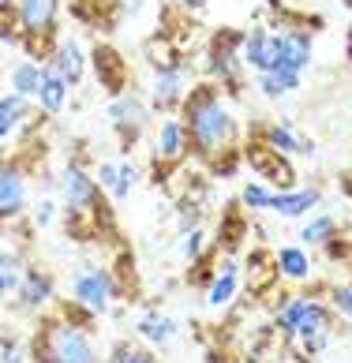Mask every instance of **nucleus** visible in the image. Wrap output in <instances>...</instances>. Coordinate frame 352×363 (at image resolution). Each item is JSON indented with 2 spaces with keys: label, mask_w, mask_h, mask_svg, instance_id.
Segmentation results:
<instances>
[{
  "label": "nucleus",
  "mask_w": 352,
  "mask_h": 363,
  "mask_svg": "<svg viewBox=\"0 0 352 363\" xmlns=\"http://www.w3.org/2000/svg\"><path fill=\"white\" fill-rule=\"evenodd\" d=\"M307 333H330V311L315 300H307L300 322H296V333L292 337H307Z\"/></svg>",
  "instance_id": "a878e982"
},
{
  "label": "nucleus",
  "mask_w": 352,
  "mask_h": 363,
  "mask_svg": "<svg viewBox=\"0 0 352 363\" xmlns=\"http://www.w3.org/2000/svg\"><path fill=\"white\" fill-rule=\"evenodd\" d=\"M90 64H94V75H98L101 90H109L113 98H116V94H124V86H128V60L120 57L113 45H94Z\"/></svg>",
  "instance_id": "4468645a"
},
{
  "label": "nucleus",
  "mask_w": 352,
  "mask_h": 363,
  "mask_svg": "<svg viewBox=\"0 0 352 363\" xmlns=\"http://www.w3.org/2000/svg\"><path fill=\"white\" fill-rule=\"evenodd\" d=\"M330 303H334V311H341V315H348L352 318V289H330Z\"/></svg>",
  "instance_id": "c9c22d12"
},
{
  "label": "nucleus",
  "mask_w": 352,
  "mask_h": 363,
  "mask_svg": "<svg viewBox=\"0 0 352 363\" xmlns=\"http://www.w3.org/2000/svg\"><path fill=\"white\" fill-rule=\"evenodd\" d=\"M210 247V240H207V233L195 225V228H187V233H180V244H176V255H180L184 262H195L202 251Z\"/></svg>",
  "instance_id": "c85d7f7f"
},
{
  "label": "nucleus",
  "mask_w": 352,
  "mask_h": 363,
  "mask_svg": "<svg viewBox=\"0 0 352 363\" xmlns=\"http://www.w3.org/2000/svg\"><path fill=\"white\" fill-rule=\"evenodd\" d=\"M311 60V38L304 30H289L281 34V52H277V68H289V72H304Z\"/></svg>",
  "instance_id": "f3484780"
},
{
  "label": "nucleus",
  "mask_w": 352,
  "mask_h": 363,
  "mask_svg": "<svg viewBox=\"0 0 352 363\" xmlns=\"http://www.w3.org/2000/svg\"><path fill=\"white\" fill-rule=\"evenodd\" d=\"M259 90L266 94V98H281V94H292V90H300V72H289V68L259 72Z\"/></svg>",
  "instance_id": "393cba45"
},
{
  "label": "nucleus",
  "mask_w": 352,
  "mask_h": 363,
  "mask_svg": "<svg viewBox=\"0 0 352 363\" xmlns=\"http://www.w3.org/2000/svg\"><path fill=\"white\" fill-rule=\"evenodd\" d=\"M16 296H19L23 311H34L38 315V311H45V307L57 300V277H53L49 270H42V266L26 262L19 285H16Z\"/></svg>",
  "instance_id": "9d476101"
},
{
  "label": "nucleus",
  "mask_w": 352,
  "mask_h": 363,
  "mask_svg": "<svg viewBox=\"0 0 352 363\" xmlns=\"http://www.w3.org/2000/svg\"><path fill=\"white\" fill-rule=\"evenodd\" d=\"M19 26V42L34 45L38 38H57V19H60V0H11Z\"/></svg>",
  "instance_id": "423d86ee"
},
{
  "label": "nucleus",
  "mask_w": 352,
  "mask_h": 363,
  "mask_svg": "<svg viewBox=\"0 0 352 363\" xmlns=\"http://www.w3.org/2000/svg\"><path fill=\"white\" fill-rule=\"evenodd\" d=\"M240 206L243 210H266L270 206V187L248 180V184H243V191H240Z\"/></svg>",
  "instance_id": "473e14b6"
},
{
  "label": "nucleus",
  "mask_w": 352,
  "mask_h": 363,
  "mask_svg": "<svg viewBox=\"0 0 352 363\" xmlns=\"http://www.w3.org/2000/svg\"><path fill=\"white\" fill-rule=\"evenodd\" d=\"M348 57H352V38H348Z\"/></svg>",
  "instance_id": "a19ab883"
},
{
  "label": "nucleus",
  "mask_w": 352,
  "mask_h": 363,
  "mask_svg": "<svg viewBox=\"0 0 352 363\" xmlns=\"http://www.w3.org/2000/svg\"><path fill=\"white\" fill-rule=\"evenodd\" d=\"M135 333L146 341V345H158V348H165L176 333H180V322L176 318H169V315H158V311H150V315H143L139 322H135Z\"/></svg>",
  "instance_id": "a211bd4d"
},
{
  "label": "nucleus",
  "mask_w": 352,
  "mask_h": 363,
  "mask_svg": "<svg viewBox=\"0 0 352 363\" xmlns=\"http://www.w3.org/2000/svg\"><path fill=\"white\" fill-rule=\"evenodd\" d=\"M240 154H243V161H248V169H251V172H259L263 180L277 184L281 191H292L296 172H292V165H289V157H285V154L270 150L266 143H248Z\"/></svg>",
  "instance_id": "1a4fd4ad"
},
{
  "label": "nucleus",
  "mask_w": 352,
  "mask_h": 363,
  "mask_svg": "<svg viewBox=\"0 0 352 363\" xmlns=\"http://www.w3.org/2000/svg\"><path fill=\"white\" fill-rule=\"evenodd\" d=\"M236 292H240V266H236V259H225L218 266V274H214V281L207 285V303L214 311H221V307L236 300Z\"/></svg>",
  "instance_id": "2eb2a0df"
},
{
  "label": "nucleus",
  "mask_w": 352,
  "mask_h": 363,
  "mask_svg": "<svg viewBox=\"0 0 352 363\" xmlns=\"http://www.w3.org/2000/svg\"><path fill=\"white\" fill-rule=\"evenodd\" d=\"M240 45H243V30H233V26H221V30L210 38L207 75H210L218 86H236V79H240V72H243Z\"/></svg>",
  "instance_id": "39448f33"
},
{
  "label": "nucleus",
  "mask_w": 352,
  "mask_h": 363,
  "mask_svg": "<svg viewBox=\"0 0 352 363\" xmlns=\"http://www.w3.org/2000/svg\"><path fill=\"white\" fill-rule=\"evenodd\" d=\"M154 184H165L169 172H176L187 161V135H184V124L180 116H165L154 135Z\"/></svg>",
  "instance_id": "0eeeda50"
},
{
  "label": "nucleus",
  "mask_w": 352,
  "mask_h": 363,
  "mask_svg": "<svg viewBox=\"0 0 352 363\" xmlns=\"http://www.w3.org/2000/svg\"><path fill=\"white\" fill-rule=\"evenodd\" d=\"M319 187H300V191H270V206L266 210H274L281 213V218H304L307 210H315L319 206Z\"/></svg>",
  "instance_id": "dca6fc26"
},
{
  "label": "nucleus",
  "mask_w": 352,
  "mask_h": 363,
  "mask_svg": "<svg viewBox=\"0 0 352 363\" xmlns=\"http://www.w3.org/2000/svg\"><path fill=\"white\" fill-rule=\"evenodd\" d=\"M11 289H8V281H4V274H0V296H8Z\"/></svg>",
  "instance_id": "ea45409f"
},
{
  "label": "nucleus",
  "mask_w": 352,
  "mask_h": 363,
  "mask_svg": "<svg viewBox=\"0 0 352 363\" xmlns=\"http://www.w3.org/2000/svg\"><path fill=\"white\" fill-rule=\"evenodd\" d=\"M334 233H337V221L330 218V213H322V218H311V221L300 228V240L311 247V244H326Z\"/></svg>",
  "instance_id": "c756f323"
},
{
  "label": "nucleus",
  "mask_w": 352,
  "mask_h": 363,
  "mask_svg": "<svg viewBox=\"0 0 352 363\" xmlns=\"http://www.w3.org/2000/svg\"><path fill=\"white\" fill-rule=\"evenodd\" d=\"M180 124L187 135V154L195 161H210L214 154L236 146V116L225 109L221 94L214 83H202L195 90H187V98L180 105Z\"/></svg>",
  "instance_id": "f257e3e1"
},
{
  "label": "nucleus",
  "mask_w": 352,
  "mask_h": 363,
  "mask_svg": "<svg viewBox=\"0 0 352 363\" xmlns=\"http://www.w3.org/2000/svg\"><path fill=\"white\" fill-rule=\"evenodd\" d=\"M67 94H72V86H67L53 68H45V75H42V90H38V98H34V101L42 105V113H45V116H57L64 105H67Z\"/></svg>",
  "instance_id": "5701e85b"
},
{
  "label": "nucleus",
  "mask_w": 352,
  "mask_h": 363,
  "mask_svg": "<svg viewBox=\"0 0 352 363\" xmlns=\"http://www.w3.org/2000/svg\"><path fill=\"white\" fill-rule=\"evenodd\" d=\"M139 8H143V0H128V4H124V11H128V16H135Z\"/></svg>",
  "instance_id": "58836bf2"
},
{
  "label": "nucleus",
  "mask_w": 352,
  "mask_h": 363,
  "mask_svg": "<svg viewBox=\"0 0 352 363\" xmlns=\"http://www.w3.org/2000/svg\"><path fill=\"white\" fill-rule=\"evenodd\" d=\"M274 270L281 277H289V281H307L315 266H311V255L304 247L285 244V247H277V255H274Z\"/></svg>",
  "instance_id": "aec40b11"
},
{
  "label": "nucleus",
  "mask_w": 352,
  "mask_h": 363,
  "mask_svg": "<svg viewBox=\"0 0 352 363\" xmlns=\"http://www.w3.org/2000/svg\"><path fill=\"white\" fill-rule=\"evenodd\" d=\"M26 172L16 157H0V228L23 221L26 213Z\"/></svg>",
  "instance_id": "6e6552de"
},
{
  "label": "nucleus",
  "mask_w": 352,
  "mask_h": 363,
  "mask_svg": "<svg viewBox=\"0 0 352 363\" xmlns=\"http://www.w3.org/2000/svg\"><path fill=\"white\" fill-rule=\"evenodd\" d=\"M0 363H23V348L16 345V341H4V352H0Z\"/></svg>",
  "instance_id": "e433bc0d"
},
{
  "label": "nucleus",
  "mask_w": 352,
  "mask_h": 363,
  "mask_svg": "<svg viewBox=\"0 0 352 363\" xmlns=\"http://www.w3.org/2000/svg\"><path fill=\"white\" fill-rule=\"evenodd\" d=\"M53 218H57V203H53L49 195H45V199H38L34 210H31V225H34V228H49Z\"/></svg>",
  "instance_id": "72a5a7b5"
},
{
  "label": "nucleus",
  "mask_w": 352,
  "mask_h": 363,
  "mask_svg": "<svg viewBox=\"0 0 352 363\" xmlns=\"http://www.w3.org/2000/svg\"><path fill=\"white\" fill-rule=\"evenodd\" d=\"M67 289H72V300L83 303L90 315H109V307L116 300V277L109 266H83V270H75L72 281H67Z\"/></svg>",
  "instance_id": "7ed1b4c3"
},
{
  "label": "nucleus",
  "mask_w": 352,
  "mask_h": 363,
  "mask_svg": "<svg viewBox=\"0 0 352 363\" xmlns=\"http://www.w3.org/2000/svg\"><path fill=\"white\" fill-rule=\"evenodd\" d=\"M105 363H158V356L135 341H116L109 348V356H105Z\"/></svg>",
  "instance_id": "bb28decb"
},
{
  "label": "nucleus",
  "mask_w": 352,
  "mask_h": 363,
  "mask_svg": "<svg viewBox=\"0 0 352 363\" xmlns=\"http://www.w3.org/2000/svg\"><path fill=\"white\" fill-rule=\"evenodd\" d=\"M105 120H109V128L116 131L120 139V150H131L135 143L143 139V131L150 128V109H146L143 98H135V94H116V98L109 101V109H105Z\"/></svg>",
  "instance_id": "20e7f679"
},
{
  "label": "nucleus",
  "mask_w": 352,
  "mask_h": 363,
  "mask_svg": "<svg viewBox=\"0 0 352 363\" xmlns=\"http://www.w3.org/2000/svg\"><path fill=\"white\" fill-rule=\"evenodd\" d=\"M240 161H243V154H240V146H229V150H221V154H214L207 165H210V172L218 180H229V177H236V169H240Z\"/></svg>",
  "instance_id": "2f4dec72"
},
{
  "label": "nucleus",
  "mask_w": 352,
  "mask_h": 363,
  "mask_svg": "<svg viewBox=\"0 0 352 363\" xmlns=\"http://www.w3.org/2000/svg\"><path fill=\"white\" fill-rule=\"evenodd\" d=\"M207 4H210V0H180V8H187V11H202Z\"/></svg>",
  "instance_id": "4c0bfd02"
},
{
  "label": "nucleus",
  "mask_w": 352,
  "mask_h": 363,
  "mask_svg": "<svg viewBox=\"0 0 352 363\" xmlns=\"http://www.w3.org/2000/svg\"><path fill=\"white\" fill-rule=\"evenodd\" d=\"M240 240H248V218H243L240 206H229L218 221V251L233 255L240 247Z\"/></svg>",
  "instance_id": "412c9836"
},
{
  "label": "nucleus",
  "mask_w": 352,
  "mask_h": 363,
  "mask_svg": "<svg viewBox=\"0 0 352 363\" xmlns=\"http://www.w3.org/2000/svg\"><path fill=\"white\" fill-rule=\"evenodd\" d=\"M31 359L34 363H101L90 333L83 326H72L60 315H42L31 337Z\"/></svg>",
  "instance_id": "f03ea898"
},
{
  "label": "nucleus",
  "mask_w": 352,
  "mask_h": 363,
  "mask_svg": "<svg viewBox=\"0 0 352 363\" xmlns=\"http://www.w3.org/2000/svg\"><path fill=\"white\" fill-rule=\"evenodd\" d=\"M202 203L195 195H180L176 199V228H180V233H187V228H195L199 221H202Z\"/></svg>",
  "instance_id": "7c9ffc66"
},
{
  "label": "nucleus",
  "mask_w": 352,
  "mask_h": 363,
  "mask_svg": "<svg viewBox=\"0 0 352 363\" xmlns=\"http://www.w3.org/2000/svg\"><path fill=\"white\" fill-rule=\"evenodd\" d=\"M94 180H98V187L105 195L113 191V184H116V161H98V172H94Z\"/></svg>",
  "instance_id": "f704fd0d"
},
{
  "label": "nucleus",
  "mask_w": 352,
  "mask_h": 363,
  "mask_svg": "<svg viewBox=\"0 0 352 363\" xmlns=\"http://www.w3.org/2000/svg\"><path fill=\"white\" fill-rule=\"evenodd\" d=\"M277 52H281V34L266 30V26L243 30V45H240V60H243V68L274 72V68H277Z\"/></svg>",
  "instance_id": "9b49d317"
},
{
  "label": "nucleus",
  "mask_w": 352,
  "mask_h": 363,
  "mask_svg": "<svg viewBox=\"0 0 352 363\" xmlns=\"http://www.w3.org/2000/svg\"><path fill=\"white\" fill-rule=\"evenodd\" d=\"M45 68L57 72L67 86H79V83H83V75H87V52H83V45H79L75 38H57Z\"/></svg>",
  "instance_id": "f8f14e48"
},
{
  "label": "nucleus",
  "mask_w": 352,
  "mask_h": 363,
  "mask_svg": "<svg viewBox=\"0 0 352 363\" xmlns=\"http://www.w3.org/2000/svg\"><path fill=\"white\" fill-rule=\"evenodd\" d=\"M263 143L270 146V150L285 154V157H292V154H311V143H304L289 124H270V128H263Z\"/></svg>",
  "instance_id": "b1692460"
},
{
  "label": "nucleus",
  "mask_w": 352,
  "mask_h": 363,
  "mask_svg": "<svg viewBox=\"0 0 352 363\" xmlns=\"http://www.w3.org/2000/svg\"><path fill=\"white\" fill-rule=\"evenodd\" d=\"M26 120H31V101L19 94H4L0 98V143H8V135H16Z\"/></svg>",
  "instance_id": "4be33fe9"
},
{
  "label": "nucleus",
  "mask_w": 352,
  "mask_h": 363,
  "mask_svg": "<svg viewBox=\"0 0 352 363\" xmlns=\"http://www.w3.org/2000/svg\"><path fill=\"white\" fill-rule=\"evenodd\" d=\"M42 75H45V64H42V60H19L16 68H11V75H8L11 94H19V98L34 101L38 90H42Z\"/></svg>",
  "instance_id": "6ab92c4d"
},
{
  "label": "nucleus",
  "mask_w": 352,
  "mask_h": 363,
  "mask_svg": "<svg viewBox=\"0 0 352 363\" xmlns=\"http://www.w3.org/2000/svg\"><path fill=\"white\" fill-rule=\"evenodd\" d=\"M187 98V64H176V68L165 72H154V90H150V101L158 113H172L180 109Z\"/></svg>",
  "instance_id": "ddd939ff"
},
{
  "label": "nucleus",
  "mask_w": 352,
  "mask_h": 363,
  "mask_svg": "<svg viewBox=\"0 0 352 363\" xmlns=\"http://www.w3.org/2000/svg\"><path fill=\"white\" fill-rule=\"evenodd\" d=\"M135 187H139V169H135L131 161H116V184H113L109 199H113V203H124Z\"/></svg>",
  "instance_id": "cd10ccee"
}]
</instances>
